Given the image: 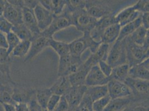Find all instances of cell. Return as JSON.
<instances>
[{
	"label": "cell",
	"mask_w": 149,
	"mask_h": 111,
	"mask_svg": "<svg viewBox=\"0 0 149 111\" xmlns=\"http://www.w3.org/2000/svg\"><path fill=\"white\" fill-rule=\"evenodd\" d=\"M101 42L95 41L91 37L90 32L83 33L82 37H79L68 43L70 53L74 57H81L83 53L89 49L91 53H93L97 49Z\"/></svg>",
	"instance_id": "cell-1"
},
{
	"label": "cell",
	"mask_w": 149,
	"mask_h": 111,
	"mask_svg": "<svg viewBox=\"0 0 149 111\" xmlns=\"http://www.w3.org/2000/svg\"><path fill=\"white\" fill-rule=\"evenodd\" d=\"M70 15L72 26H74L77 30L83 33L90 32L98 20L91 17L85 9L76 11L70 13Z\"/></svg>",
	"instance_id": "cell-2"
},
{
	"label": "cell",
	"mask_w": 149,
	"mask_h": 111,
	"mask_svg": "<svg viewBox=\"0 0 149 111\" xmlns=\"http://www.w3.org/2000/svg\"><path fill=\"white\" fill-rule=\"evenodd\" d=\"M126 51L127 63L130 67L149 58V49L134 43L129 37L126 38Z\"/></svg>",
	"instance_id": "cell-3"
},
{
	"label": "cell",
	"mask_w": 149,
	"mask_h": 111,
	"mask_svg": "<svg viewBox=\"0 0 149 111\" xmlns=\"http://www.w3.org/2000/svg\"><path fill=\"white\" fill-rule=\"evenodd\" d=\"M112 67L127 63L126 51V38L123 40H117L110 47L106 60Z\"/></svg>",
	"instance_id": "cell-4"
},
{
	"label": "cell",
	"mask_w": 149,
	"mask_h": 111,
	"mask_svg": "<svg viewBox=\"0 0 149 111\" xmlns=\"http://www.w3.org/2000/svg\"><path fill=\"white\" fill-rule=\"evenodd\" d=\"M82 63L81 57H74L70 53L59 57L58 76H68L74 74L80 68Z\"/></svg>",
	"instance_id": "cell-5"
},
{
	"label": "cell",
	"mask_w": 149,
	"mask_h": 111,
	"mask_svg": "<svg viewBox=\"0 0 149 111\" xmlns=\"http://www.w3.org/2000/svg\"><path fill=\"white\" fill-rule=\"evenodd\" d=\"M124 83L130 88L132 96L136 101L149 100V80L134 79L129 77Z\"/></svg>",
	"instance_id": "cell-6"
},
{
	"label": "cell",
	"mask_w": 149,
	"mask_h": 111,
	"mask_svg": "<svg viewBox=\"0 0 149 111\" xmlns=\"http://www.w3.org/2000/svg\"><path fill=\"white\" fill-rule=\"evenodd\" d=\"M72 26V22L69 13L63 11L60 15L55 16L49 27L41 33L45 37L52 38L54 35L58 31L67 28Z\"/></svg>",
	"instance_id": "cell-7"
},
{
	"label": "cell",
	"mask_w": 149,
	"mask_h": 111,
	"mask_svg": "<svg viewBox=\"0 0 149 111\" xmlns=\"http://www.w3.org/2000/svg\"><path fill=\"white\" fill-rule=\"evenodd\" d=\"M11 58L6 49L0 48V82L4 85L15 86L16 83L11 76Z\"/></svg>",
	"instance_id": "cell-8"
},
{
	"label": "cell",
	"mask_w": 149,
	"mask_h": 111,
	"mask_svg": "<svg viewBox=\"0 0 149 111\" xmlns=\"http://www.w3.org/2000/svg\"><path fill=\"white\" fill-rule=\"evenodd\" d=\"M50 39L44 36L41 33L37 36H33L29 52L24 58V62L31 61L44 49L49 47Z\"/></svg>",
	"instance_id": "cell-9"
},
{
	"label": "cell",
	"mask_w": 149,
	"mask_h": 111,
	"mask_svg": "<svg viewBox=\"0 0 149 111\" xmlns=\"http://www.w3.org/2000/svg\"><path fill=\"white\" fill-rule=\"evenodd\" d=\"M85 10L91 17L96 19L113 15L111 7L105 2L99 1H87Z\"/></svg>",
	"instance_id": "cell-10"
},
{
	"label": "cell",
	"mask_w": 149,
	"mask_h": 111,
	"mask_svg": "<svg viewBox=\"0 0 149 111\" xmlns=\"http://www.w3.org/2000/svg\"><path fill=\"white\" fill-rule=\"evenodd\" d=\"M142 15L141 13L137 10L135 4L130 6L127 7L114 15L113 19L115 23L118 24L121 27L132 22L139 18Z\"/></svg>",
	"instance_id": "cell-11"
},
{
	"label": "cell",
	"mask_w": 149,
	"mask_h": 111,
	"mask_svg": "<svg viewBox=\"0 0 149 111\" xmlns=\"http://www.w3.org/2000/svg\"><path fill=\"white\" fill-rule=\"evenodd\" d=\"M108 94L111 99L132 96L130 88L124 82L110 79L107 84Z\"/></svg>",
	"instance_id": "cell-12"
},
{
	"label": "cell",
	"mask_w": 149,
	"mask_h": 111,
	"mask_svg": "<svg viewBox=\"0 0 149 111\" xmlns=\"http://www.w3.org/2000/svg\"><path fill=\"white\" fill-rule=\"evenodd\" d=\"M110 80L101 71L98 65L91 67L87 73L85 85L87 87L107 85Z\"/></svg>",
	"instance_id": "cell-13"
},
{
	"label": "cell",
	"mask_w": 149,
	"mask_h": 111,
	"mask_svg": "<svg viewBox=\"0 0 149 111\" xmlns=\"http://www.w3.org/2000/svg\"><path fill=\"white\" fill-rule=\"evenodd\" d=\"M110 47V46L107 44L101 43L95 52L91 53L87 60L83 62L82 67L90 69L93 66L98 65L99 62L101 61H106Z\"/></svg>",
	"instance_id": "cell-14"
},
{
	"label": "cell",
	"mask_w": 149,
	"mask_h": 111,
	"mask_svg": "<svg viewBox=\"0 0 149 111\" xmlns=\"http://www.w3.org/2000/svg\"><path fill=\"white\" fill-rule=\"evenodd\" d=\"M33 12L37 20L38 27L41 32L49 27L55 15L40 3L34 8Z\"/></svg>",
	"instance_id": "cell-15"
},
{
	"label": "cell",
	"mask_w": 149,
	"mask_h": 111,
	"mask_svg": "<svg viewBox=\"0 0 149 111\" xmlns=\"http://www.w3.org/2000/svg\"><path fill=\"white\" fill-rule=\"evenodd\" d=\"M87 87L85 85L72 87L68 92L65 96L68 102L70 111H72L80 104L86 91Z\"/></svg>",
	"instance_id": "cell-16"
},
{
	"label": "cell",
	"mask_w": 149,
	"mask_h": 111,
	"mask_svg": "<svg viewBox=\"0 0 149 111\" xmlns=\"http://www.w3.org/2000/svg\"><path fill=\"white\" fill-rule=\"evenodd\" d=\"M129 77L143 80L149 79V58H148L143 62L130 67Z\"/></svg>",
	"instance_id": "cell-17"
},
{
	"label": "cell",
	"mask_w": 149,
	"mask_h": 111,
	"mask_svg": "<svg viewBox=\"0 0 149 111\" xmlns=\"http://www.w3.org/2000/svg\"><path fill=\"white\" fill-rule=\"evenodd\" d=\"M22 8L13 6L6 1L3 17L13 26L23 23Z\"/></svg>",
	"instance_id": "cell-18"
},
{
	"label": "cell",
	"mask_w": 149,
	"mask_h": 111,
	"mask_svg": "<svg viewBox=\"0 0 149 111\" xmlns=\"http://www.w3.org/2000/svg\"><path fill=\"white\" fill-rule=\"evenodd\" d=\"M113 16V15L109 16L97 20L96 25L90 32L91 36L95 41L101 42V39L104 30L109 26L115 23Z\"/></svg>",
	"instance_id": "cell-19"
},
{
	"label": "cell",
	"mask_w": 149,
	"mask_h": 111,
	"mask_svg": "<svg viewBox=\"0 0 149 111\" xmlns=\"http://www.w3.org/2000/svg\"><path fill=\"white\" fill-rule=\"evenodd\" d=\"M22 20L24 24L30 31L33 36H37L41 33L33 10L24 8L22 10Z\"/></svg>",
	"instance_id": "cell-20"
},
{
	"label": "cell",
	"mask_w": 149,
	"mask_h": 111,
	"mask_svg": "<svg viewBox=\"0 0 149 111\" xmlns=\"http://www.w3.org/2000/svg\"><path fill=\"white\" fill-rule=\"evenodd\" d=\"M36 94V91L26 89L21 87L13 86L12 97L16 103H29L31 99Z\"/></svg>",
	"instance_id": "cell-21"
},
{
	"label": "cell",
	"mask_w": 149,
	"mask_h": 111,
	"mask_svg": "<svg viewBox=\"0 0 149 111\" xmlns=\"http://www.w3.org/2000/svg\"><path fill=\"white\" fill-rule=\"evenodd\" d=\"M121 27L120 25L116 23L109 26L102 33L101 39V43L112 45L118 39Z\"/></svg>",
	"instance_id": "cell-22"
},
{
	"label": "cell",
	"mask_w": 149,
	"mask_h": 111,
	"mask_svg": "<svg viewBox=\"0 0 149 111\" xmlns=\"http://www.w3.org/2000/svg\"><path fill=\"white\" fill-rule=\"evenodd\" d=\"M135 102H136V101L132 96L124 98L112 99L110 100L104 111H123Z\"/></svg>",
	"instance_id": "cell-23"
},
{
	"label": "cell",
	"mask_w": 149,
	"mask_h": 111,
	"mask_svg": "<svg viewBox=\"0 0 149 111\" xmlns=\"http://www.w3.org/2000/svg\"><path fill=\"white\" fill-rule=\"evenodd\" d=\"M72 88L68 76L58 77V78L50 88L52 94L62 96H65Z\"/></svg>",
	"instance_id": "cell-24"
},
{
	"label": "cell",
	"mask_w": 149,
	"mask_h": 111,
	"mask_svg": "<svg viewBox=\"0 0 149 111\" xmlns=\"http://www.w3.org/2000/svg\"><path fill=\"white\" fill-rule=\"evenodd\" d=\"M39 3L46 10L53 13L55 16L61 15L66 5V1L63 0H42Z\"/></svg>",
	"instance_id": "cell-25"
},
{
	"label": "cell",
	"mask_w": 149,
	"mask_h": 111,
	"mask_svg": "<svg viewBox=\"0 0 149 111\" xmlns=\"http://www.w3.org/2000/svg\"><path fill=\"white\" fill-rule=\"evenodd\" d=\"M90 69L84 68L81 66L80 68L74 74L68 76V80L72 87H79L85 85V79Z\"/></svg>",
	"instance_id": "cell-26"
},
{
	"label": "cell",
	"mask_w": 149,
	"mask_h": 111,
	"mask_svg": "<svg viewBox=\"0 0 149 111\" xmlns=\"http://www.w3.org/2000/svg\"><path fill=\"white\" fill-rule=\"evenodd\" d=\"M130 66L127 63H124L112 68L110 78L120 82H124L129 77V71Z\"/></svg>",
	"instance_id": "cell-27"
},
{
	"label": "cell",
	"mask_w": 149,
	"mask_h": 111,
	"mask_svg": "<svg viewBox=\"0 0 149 111\" xmlns=\"http://www.w3.org/2000/svg\"><path fill=\"white\" fill-rule=\"evenodd\" d=\"M141 25V16L139 18L121 27V30L118 36V40H123L126 37L130 36L137 29L140 27Z\"/></svg>",
	"instance_id": "cell-28"
},
{
	"label": "cell",
	"mask_w": 149,
	"mask_h": 111,
	"mask_svg": "<svg viewBox=\"0 0 149 111\" xmlns=\"http://www.w3.org/2000/svg\"><path fill=\"white\" fill-rule=\"evenodd\" d=\"M85 93L90 97L92 102L101 99L108 94L107 85L88 87Z\"/></svg>",
	"instance_id": "cell-29"
},
{
	"label": "cell",
	"mask_w": 149,
	"mask_h": 111,
	"mask_svg": "<svg viewBox=\"0 0 149 111\" xmlns=\"http://www.w3.org/2000/svg\"><path fill=\"white\" fill-rule=\"evenodd\" d=\"M11 32L14 33L21 41H30L33 38V35L24 23L13 26Z\"/></svg>",
	"instance_id": "cell-30"
},
{
	"label": "cell",
	"mask_w": 149,
	"mask_h": 111,
	"mask_svg": "<svg viewBox=\"0 0 149 111\" xmlns=\"http://www.w3.org/2000/svg\"><path fill=\"white\" fill-rule=\"evenodd\" d=\"M49 47L54 49L56 53L61 57L70 54V48L68 43L57 41L54 38H51L49 41Z\"/></svg>",
	"instance_id": "cell-31"
},
{
	"label": "cell",
	"mask_w": 149,
	"mask_h": 111,
	"mask_svg": "<svg viewBox=\"0 0 149 111\" xmlns=\"http://www.w3.org/2000/svg\"><path fill=\"white\" fill-rule=\"evenodd\" d=\"M149 36V30L146 29L143 26H141L129 37L134 43L139 46H143L146 38Z\"/></svg>",
	"instance_id": "cell-32"
},
{
	"label": "cell",
	"mask_w": 149,
	"mask_h": 111,
	"mask_svg": "<svg viewBox=\"0 0 149 111\" xmlns=\"http://www.w3.org/2000/svg\"><path fill=\"white\" fill-rule=\"evenodd\" d=\"M52 93L49 88H44L38 89L36 91L35 98L37 103L44 109L46 110V107L50 97Z\"/></svg>",
	"instance_id": "cell-33"
},
{
	"label": "cell",
	"mask_w": 149,
	"mask_h": 111,
	"mask_svg": "<svg viewBox=\"0 0 149 111\" xmlns=\"http://www.w3.org/2000/svg\"><path fill=\"white\" fill-rule=\"evenodd\" d=\"M31 45V41H20L18 45L14 49L12 52L13 57L18 58H25L29 52Z\"/></svg>",
	"instance_id": "cell-34"
},
{
	"label": "cell",
	"mask_w": 149,
	"mask_h": 111,
	"mask_svg": "<svg viewBox=\"0 0 149 111\" xmlns=\"http://www.w3.org/2000/svg\"><path fill=\"white\" fill-rule=\"evenodd\" d=\"M87 1L82 0H70L66 1V5L64 11L72 13L76 11L85 9Z\"/></svg>",
	"instance_id": "cell-35"
},
{
	"label": "cell",
	"mask_w": 149,
	"mask_h": 111,
	"mask_svg": "<svg viewBox=\"0 0 149 111\" xmlns=\"http://www.w3.org/2000/svg\"><path fill=\"white\" fill-rule=\"evenodd\" d=\"M6 36L7 43V49H6L7 53L9 56L11 55L13 50L18 45L20 40L17 36L13 32L6 35Z\"/></svg>",
	"instance_id": "cell-36"
},
{
	"label": "cell",
	"mask_w": 149,
	"mask_h": 111,
	"mask_svg": "<svg viewBox=\"0 0 149 111\" xmlns=\"http://www.w3.org/2000/svg\"><path fill=\"white\" fill-rule=\"evenodd\" d=\"M123 111H149V100L135 102Z\"/></svg>",
	"instance_id": "cell-37"
},
{
	"label": "cell",
	"mask_w": 149,
	"mask_h": 111,
	"mask_svg": "<svg viewBox=\"0 0 149 111\" xmlns=\"http://www.w3.org/2000/svg\"><path fill=\"white\" fill-rule=\"evenodd\" d=\"M111 99L107 94L105 97L95 101L93 102L92 110L93 111H104L106 106L109 104Z\"/></svg>",
	"instance_id": "cell-38"
},
{
	"label": "cell",
	"mask_w": 149,
	"mask_h": 111,
	"mask_svg": "<svg viewBox=\"0 0 149 111\" xmlns=\"http://www.w3.org/2000/svg\"><path fill=\"white\" fill-rule=\"evenodd\" d=\"M13 25L3 16L0 17V32L7 35L11 32Z\"/></svg>",
	"instance_id": "cell-39"
},
{
	"label": "cell",
	"mask_w": 149,
	"mask_h": 111,
	"mask_svg": "<svg viewBox=\"0 0 149 111\" xmlns=\"http://www.w3.org/2000/svg\"><path fill=\"white\" fill-rule=\"evenodd\" d=\"M60 98H61L60 96H58L55 94H52L49 100L46 110L48 111H54L57 105H58L60 101Z\"/></svg>",
	"instance_id": "cell-40"
},
{
	"label": "cell",
	"mask_w": 149,
	"mask_h": 111,
	"mask_svg": "<svg viewBox=\"0 0 149 111\" xmlns=\"http://www.w3.org/2000/svg\"><path fill=\"white\" fill-rule=\"evenodd\" d=\"M98 66L102 74L107 77H110L111 74L112 67L106 61H101L99 62Z\"/></svg>",
	"instance_id": "cell-41"
},
{
	"label": "cell",
	"mask_w": 149,
	"mask_h": 111,
	"mask_svg": "<svg viewBox=\"0 0 149 111\" xmlns=\"http://www.w3.org/2000/svg\"><path fill=\"white\" fill-rule=\"evenodd\" d=\"M54 111H70L68 102L65 96H61L60 101Z\"/></svg>",
	"instance_id": "cell-42"
},
{
	"label": "cell",
	"mask_w": 149,
	"mask_h": 111,
	"mask_svg": "<svg viewBox=\"0 0 149 111\" xmlns=\"http://www.w3.org/2000/svg\"><path fill=\"white\" fill-rule=\"evenodd\" d=\"M137 10L141 13L148 12L149 11V1L140 0L135 3Z\"/></svg>",
	"instance_id": "cell-43"
},
{
	"label": "cell",
	"mask_w": 149,
	"mask_h": 111,
	"mask_svg": "<svg viewBox=\"0 0 149 111\" xmlns=\"http://www.w3.org/2000/svg\"><path fill=\"white\" fill-rule=\"evenodd\" d=\"M29 111H45L44 109L37 103L36 98L33 97L28 103Z\"/></svg>",
	"instance_id": "cell-44"
},
{
	"label": "cell",
	"mask_w": 149,
	"mask_h": 111,
	"mask_svg": "<svg viewBox=\"0 0 149 111\" xmlns=\"http://www.w3.org/2000/svg\"><path fill=\"white\" fill-rule=\"evenodd\" d=\"M39 4V1L34 0H25L24 1V8L33 10L34 8Z\"/></svg>",
	"instance_id": "cell-45"
},
{
	"label": "cell",
	"mask_w": 149,
	"mask_h": 111,
	"mask_svg": "<svg viewBox=\"0 0 149 111\" xmlns=\"http://www.w3.org/2000/svg\"><path fill=\"white\" fill-rule=\"evenodd\" d=\"M141 25L147 30L149 28V12L143 13L141 16Z\"/></svg>",
	"instance_id": "cell-46"
},
{
	"label": "cell",
	"mask_w": 149,
	"mask_h": 111,
	"mask_svg": "<svg viewBox=\"0 0 149 111\" xmlns=\"http://www.w3.org/2000/svg\"><path fill=\"white\" fill-rule=\"evenodd\" d=\"M0 48L5 49H7L6 35L2 33L1 32H0Z\"/></svg>",
	"instance_id": "cell-47"
},
{
	"label": "cell",
	"mask_w": 149,
	"mask_h": 111,
	"mask_svg": "<svg viewBox=\"0 0 149 111\" xmlns=\"http://www.w3.org/2000/svg\"><path fill=\"white\" fill-rule=\"evenodd\" d=\"M16 111H29V105L27 103H19L15 105Z\"/></svg>",
	"instance_id": "cell-48"
},
{
	"label": "cell",
	"mask_w": 149,
	"mask_h": 111,
	"mask_svg": "<svg viewBox=\"0 0 149 111\" xmlns=\"http://www.w3.org/2000/svg\"><path fill=\"white\" fill-rule=\"evenodd\" d=\"M7 2L11 4L13 6L18 7L20 8H24V1L22 0H8Z\"/></svg>",
	"instance_id": "cell-49"
},
{
	"label": "cell",
	"mask_w": 149,
	"mask_h": 111,
	"mask_svg": "<svg viewBox=\"0 0 149 111\" xmlns=\"http://www.w3.org/2000/svg\"><path fill=\"white\" fill-rule=\"evenodd\" d=\"M4 111H16V108H15V105H11V104H1Z\"/></svg>",
	"instance_id": "cell-50"
},
{
	"label": "cell",
	"mask_w": 149,
	"mask_h": 111,
	"mask_svg": "<svg viewBox=\"0 0 149 111\" xmlns=\"http://www.w3.org/2000/svg\"><path fill=\"white\" fill-rule=\"evenodd\" d=\"M6 1L0 0V17L3 16L5 6H6Z\"/></svg>",
	"instance_id": "cell-51"
},
{
	"label": "cell",
	"mask_w": 149,
	"mask_h": 111,
	"mask_svg": "<svg viewBox=\"0 0 149 111\" xmlns=\"http://www.w3.org/2000/svg\"><path fill=\"white\" fill-rule=\"evenodd\" d=\"M2 85V83L0 82V87Z\"/></svg>",
	"instance_id": "cell-52"
},
{
	"label": "cell",
	"mask_w": 149,
	"mask_h": 111,
	"mask_svg": "<svg viewBox=\"0 0 149 111\" xmlns=\"http://www.w3.org/2000/svg\"><path fill=\"white\" fill-rule=\"evenodd\" d=\"M45 111H47V110H45Z\"/></svg>",
	"instance_id": "cell-53"
}]
</instances>
